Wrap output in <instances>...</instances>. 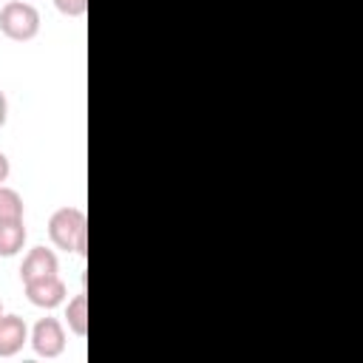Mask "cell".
Listing matches in <instances>:
<instances>
[{
	"mask_svg": "<svg viewBox=\"0 0 363 363\" xmlns=\"http://www.w3.org/2000/svg\"><path fill=\"white\" fill-rule=\"evenodd\" d=\"M48 238L57 250L85 255V241H88V221L79 207H60L48 218Z\"/></svg>",
	"mask_w": 363,
	"mask_h": 363,
	"instance_id": "obj_1",
	"label": "cell"
},
{
	"mask_svg": "<svg viewBox=\"0 0 363 363\" xmlns=\"http://www.w3.org/2000/svg\"><path fill=\"white\" fill-rule=\"evenodd\" d=\"M0 31L14 43L34 40L40 34V11L28 0H11L0 9Z\"/></svg>",
	"mask_w": 363,
	"mask_h": 363,
	"instance_id": "obj_2",
	"label": "cell"
},
{
	"mask_svg": "<svg viewBox=\"0 0 363 363\" xmlns=\"http://www.w3.org/2000/svg\"><path fill=\"white\" fill-rule=\"evenodd\" d=\"M28 343L34 349V354L51 360V357H60L65 352V329L57 318H40L28 335Z\"/></svg>",
	"mask_w": 363,
	"mask_h": 363,
	"instance_id": "obj_3",
	"label": "cell"
},
{
	"mask_svg": "<svg viewBox=\"0 0 363 363\" xmlns=\"http://www.w3.org/2000/svg\"><path fill=\"white\" fill-rule=\"evenodd\" d=\"M23 286H26V298H28L34 306H40V309H54V306L65 303V298H68V286H65V281H62L57 272H54V275L31 278V281H26Z\"/></svg>",
	"mask_w": 363,
	"mask_h": 363,
	"instance_id": "obj_4",
	"label": "cell"
},
{
	"mask_svg": "<svg viewBox=\"0 0 363 363\" xmlns=\"http://www.w3.org/2000/svg\"><path fill=\"white\" fill-rule=\"evenodd\" d=\"M28 343V326L20 315H0V357L17 354Z\"/></svg>",
	"mask_w": 363,
	"mask_h": 363,
	"instance_id": "obj_5",
	"label": "cell"
},
{
	"mask_svg": "<svg viewBox=\"0 0 363 363\" xmlns=\"http://www.w3.org/2000/svg\"><path fill=\"white\" fill-rule=\"evenodd\" d=\"M57 269H60L57 252L48 247H34V250H28V255L20 264V281L26 284V281L40 278V275H54Z\"/></svg>",
	"mask_w": 363,
	"mask_h": 363,
	"instance_id": "obj_6",
	"label": "cell"
},
{
	"mask_svg": "<svg viewBox=\"0 0 363 363\" xmlns=\"http://www.w3.org/2000/svg\"><path fill=\"white\" fill-rule=\"evenodd\" d=\"M26 227H23V218H14V221H0V258H11L17 255L23 247H26Z\"/></svg>",
	"mask_w": 363,
	"mask_h": 363,
	"instance_id": "obj_7",
	"label": "cell"
},
{
	"mask_svg": "<svg viewBox=\"0 0 363 363\" xmlns=\"http://www.w3.org/2000/svg\"><path fill=\"white\" fill-rule=\"evenodd\" d=\"M65 323L77 337L88 335V295L79 292L65 303Z\"/></svg>",
	"mask_w": 363,
	"mask_h": 363,
	"instance_id": "obj_8",
	"label": "cell"
},
{
	"mask_svg": "<svg viewBox=\"0 0 363 363\" xmlns=\"http://www.w3.org/2000/svg\"><path fill=\"white\" fill-rule=\"evenodd\" d=\"M23 218V199L14 187L0 184V221H14Z\"/></svg>",
	"mask_w": 363,
	"mask_h": 363,
	"instance_id": "obj_9",
	"label": "cell"
},
{
	"mask_svg": "<svg viewBox=\"0 0 363 363\" xmlns=\"http://www.w3.org/2000/svg\"><path fill=\"white\" fill-rule=\"evenodd\" d=\"M54 6L68 17H82L88 11V0H54Z\"/></svg>",
	"mask_w": 363,
	"mask_h": 363,
	"instance_id": "obj_10",
	"label": "cell"
},
{
	"mask_svg": "<svg viewBox=\"0 0 363 363\" xmlns=\"http://www.w3.org/2000/svg\"><path fill=\"white\" fill-rule=\"evenodd\" d=\"M9 173H11V164H9V156L0 150V184L9 179Z\"/></svg>",
	"mask_w": 363,
	"mask_h": 363,
	"instance_id": "obj_11",
	"label": "cell"
},
{
	"mask_svg": "<svg viewBox=\"0 0 363 363\" xmlns=\"http://www.w3.org/2000/svg\"><path fill=\"white\" fill-rule=\"evenodd\" d=\"M6 119H9V99H6V94L0 91V128L6 125Z\"/></svg>",
	"mask_w": 363,
	"mask_h": 363,
	"instance_id": "obj_12",
	"label": "cell"
},
{
	"mask_svg": "<svg viewBox=\"0 0 363 363\" xmlns=\"http://www.w3.org/2000/svg\"><path fill=\"white\" fill-rule=\"evenodd\" d=\"M0 315H3V303H0Z\"/></svg>",
	"mask_w": 363,
	"mask_h": 363,
	"instance_id": "obj_13",
	"label": "cell"
}]
</instances>
